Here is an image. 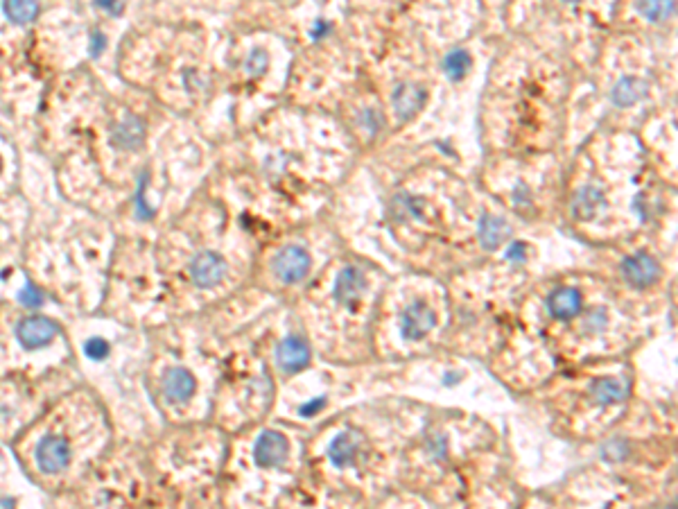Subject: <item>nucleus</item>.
Listing matches in <instances>:
<instances>
[{
	"instance_id": "obj_5",
	"label": "nucleus",
	"mask_w": 678,
	"mask_h": 509,
	"mask_svg": "<svg viewBox=\"0 0 678 509\" xmlns=\"http://www.w3.org/2000/svg\"><path fill=\"white\" fill-rule=\"evenodd\" d=\"M434 324H437V315L425 299L412 301L410 306L401 312V335L410 342L423 340L425 335L434 329Z\"/></svg>"
},
{
	"instance_id": "obj_10",
	"label": "nucleus",
	"mask_w": 678,
	"mask_h": 509,
	"mask_svg": "<svg viewBox=\"0 0 678 509\" xmlns=\"http://www.w3.org/2000/svg\"><path fill=\"white\" fill-rule=\"evenodd\" d=\"M163 396L170 403H186L197 389V378L186 367H172L163 376Z\"/></svg>"
},
{
	"instance_id": "obj_34",
	"label": "nucleus",
	"mask_w": 678,
	"mask_h": 509,
	"mask_svg": "<svg viewBox=\"0 0 678 509\" xmlns=\"http://www.w3.org/2000/svg\"><path fill=\"white\" fill-rule=\"evenodd\" d=\"M0 170H3V159H0Z\"/></svg>"
},
{
	"instance_id": "obj_14",
	"label": "nucleus",
	"mask_w": 678,
	"mask_h": 509,
	"mask_svg": "<svg viewBox=\"0 0 678 509\" xmlns=\"http://www.w3.org/2000/svg\"><path fill=\"white\" fill-rule=\"evenodd\" d=\"M111 140L120 149H138L145 140V125L136 116H127L113 127Z\"/></svg>"
},
{
	"instance_id": "obj_9",
	"label": "nucleus",
	"mask_w": 678,
	"mask_h": 509,
	"mask_svg": "<svg viewBox=\"0 0 678 509\" xmlns=\"http://www.w3.org/2000/svg\"><path fill=\"white\" fill-rule=\"evenodd\" d=\"M367 288H369L367 274H364L360 267L349 265V267H344L341 272L337 274L335 288H332V292H335V299H337L339 303H344V306H355V303H358V301L364 297Z\"/></svg>"
},
{
	"instance_id": "obj_33",
	"label": "nucleus",
	"mask_w": 678,
	"mask_h": 509,
	"mask_svg": "<svg viewBox=\"0 0 678 509\" xmlns=\"http://www.w3.org/2000/svg\"><path fill=\"white\" fill-rule=\"evenodd\" d=\"M100 7H104V9H109V12H120V9H123V5H111V3H100Z\"/></svg>"
},
{
	"instance_id": "obj_26",
	"label": "nucleus",
	"mask_w": 678,
	"mask_h": 509,
	"mask_svg": "<svg viewBox=\"0 0 678 509\" xmlns=\"http://www.w3.org/2000/svg\"><path fill=\"white\" fill-rule=\"evenodd\" d=\"M267 63H269L267 52L263 48H256V50H251V55L246 57L244 68H246V73H249V75H263L267 70Z\"/></svg>"
},
{
	"instance_id": "obj_25",
	"label": "nucleus",
	"mask_w": 678,
	"mask_h": 509,
	"mask_svg": "<svg viewBox=\"0 0 678 509\" xmlns=\"http://www.w3.org/2000/svg\"><path fill=\"white\" fill-rule=\"evenodd\" d=\"M18 303L20 306H25V308H41L43 306V292L37 288V286H32V283H25V288L18 292Z\"/></svg>"
},
{
	"instance_id": "obj_20",
	"label": "nucleus",
	"mask_w": 678,
	"mask_h": 509,
	"mask_svg": "<svg viewBox=\"0 0 678 509\" xmlns=\"http://www.w3.org/2000/svg\"><path fill=\"white\" fill-rule=\"evenodd\" d=\"M472 66V59H470V52L464 48H457L446 55L444 59V73L448 75L450 82H461L468 75Z\"/></svg>"
},
{
	"instance_id": "obj_4",
	"label": "nucleus",
	"mask_w": 678,
	"mask_h": 509,
	"mask_svg": "<svg viewBox=\"0 0 678 509\" xmlns=\"http://www.w3.org/2000/svg\"><path fill=\"white\" fill-rule=\"evenodd\" d=\"M310 254L301 245H287L274 258V274L283 281V283H299L303 281L310 272Z\"/></svg>"
},
{
	"instance_id": "obj_27",
	"label": "nucleus",
	"mask_w": 678,
	"mask_h": 509,
	"mask_svg": "<svg viewBox=\"0 0 678 509\" xmlns=\"http://www.w3.org/2000/svg\"><path fill=\"white\" fill-rule=\"evenodd\" d=\"M84 353H86V358H91V360H104L106 355H109V342L102 340V338H91L89 342L84 344Z\"/></svg>"
},
{
	"instance_id": "obj_3",
	"label": "nucleus",
	"mask_w": 678,
	"mask_h": 509,
	"mask_svg": "<svg viewBox=\"0 0 678 509\" xmlns=\"http://www.w3.org/2000/svg\"><path fill=\"white\" fill-rule=\"evenodd\" d=\"M622 276L633 288H651L660 281L663 267L655 258L647 252H636L622 261Z\"/></svg>"
},
{
	"instance_id": "obj_31",
	"label": "nucleus",
	"mask_w": 678,
	"mask_h": 509,
	"mask_svg": "<svg viewBox=\"0 0 678 509\" xmlns=\"http://www.w3.org/2000/svg\"><path fill=\"white\" fill-rule=\"evenodd\" d=\"M362 121L367 123V127L371 129V132H378V129H380V125H382V118H378V116H375V111H373V109H367V111H364Z\"/></svg>"
},
{
	"instance_id": "obj_12",
	"label": "nucleus",
	"mask_w": 678,
	"mask_h": 509,
	"mask_svg": "<svg viewBox=\"0 0 678 509\" xmlns=\"http://www.w3.org/2000/svg\"><path fill=\"white\" fill-rule=\"evenodd\" d=\"M581 292L577 288H556L550 297H547V312L554 319H572L581 312Z\"/></svg>"
},
{
	"instance_id": "obj_28",
	"label": "nucleus",
	"mask_w": 678,
	"mask_h": 509,
	"mask_svg": "<svg viewBox=\"0 0 678 509\" xmlns=\"http://www.w3.org/2000/svg\"><path fill=\"white\" fill-rule=\"evenodd\" d=\"M324 405H326V398H324V396L312 398L310 403H306V405H301V407H299V415H301V417H315L317 412H321V407H324Z\"/></svg>"
},
{
	"instance_id": "obj_29",
	"label": "nucleus",
	"mask_w": 678,
	"mask_h": 509,
	"mask_svg": "<svg viewBox=\"0 0 678 509\" xmlns=\"http://www.w3.org/2000/svg\"><path fill=\"white\" fill-rule=\"evenodd\" d=\"M104 46H106V39H104V35H102V32H98V30H95L93 35H91V46H89V50H91V57H100V55H102V50H104Z\"/></svg>"
},
{
	"instance_id": "obj_21",
	"label": "nucleus",
	"mask_w": 678,
	"mask_h": 509,
	"mask_svg": "<svg viewBox=\"0 0 678 509\" xmlns=\"http://www.w3.org/2000/svg\"><path fill=\"white\" fill-rule=\"evenodd\" d=\"M3 12L5 16L12 20V23H20L25 25L30 20H34L39 14V5L37 3H27V0H9V3L3 5Z\"/></svg>"
},
{
	"instance_id": "obj_35",
	"label": "nucleus",
	"mask_w": 678,
	"mask_h": 509,
	"mask_svg": "<svg viewBox=\"0 0 678 509\" xmlns=\"http://www.w3.org/2000/svg\"><path fill=\"white\" fill-rule=\"evenodd\" d=\"M667 509H674V507H667Z\"/></svg>"
},
{
	"instance_id": "obj_22",
	"label": "nucleus",
	"mask_w": 678,
	"mask_h": 509,
	"mask_svg": "<svg viewBox=\"0 0 678 509\" xmlns=\"http://www.w3.org/2000/svg\"><path fill=\"white\" fill-rule=\"evenodd\" d=\"M638 12L653 23H660L663 18H667L674 12V3H638L636 5Z\"/></svg>"
},
{
	"instance_id": "obj_16",
	"label": "nucleus",
	"mask_w": 678,
	"mask_h": 509,
	"mask_svg": "<svg viewBox=\"0 0 678 509\" xmlns=\"http://www.w3.org/2000/svg\"><path fill=\"white\" fill-rule=\"evenodd\" d=\"M358 453H360V437L355 435V432L346 430L332 439L328 448V458L335 467L344 469V467H351L355 458H358Z\"/></svg>"
},
{
	"instance_id": "obj_15",
	"label": "nucleus",
	"mask_w": 678,
	"mask_h": 509,
	"mask_svg": "<svg viewBox=\"0 0 678 509\" xmlns=\"http://www.w3.org/2000/svg\"><path fill=\"white\" fill-rule=\"evenodd\" d=\"M477 235H479L482 247L486 249V252H495V249L511 235V226L502 218H495V215H482L479 226H477Z\"/></svg>"
},
{
	"instance_id": "obj_2",
	"label": "nucleus",
	"mask_w": 678,
	"mask_h": 509,
	"mask_svg": "<svg viewBox=\"0 0 678 509\" xmlns=\"http://www.w3.org/2000/svg\"><path fill=\"white\" fill-rule=\"evenodd\" d=\"M59 335V324L46 315H30L16 324V340L27 351L41 349Z\"/></svg>"
},
{
	"instance_id": "obj_1",
	"label": "nucleus",
	"mask_w": 678,
	"mask_h": 509,
	"mask_svg": "<svg viewBox=\"0 0 678 509\" xmlns=\"http://www.w3.org/2000/svg\"><path fill=\"white\" fill-rule=\"evenodd\" d=\"M34 458H37V467L41 469V473H48V475L61 473L68 469V464L73 460V448H70L66 437L46 435L39 439Z\"/></svg>"
},
{
	"instance_id": "obj_24",
	"label": "nucleus",
	"mask_w": 678,
	"mask_h": 509,
	"mask_svg": "<svg viewBox=\"0 0 678 509\" xmlns=\"http://www.w3.org/2000/svg\"><path fill=\"white\" fill-rule=\"evenodd\" d=\"M608 324V315L604 308H593L584 315V329L586 333H599L604 331Z\"/></svg>"
},
{
	"instance_id": "obj_6",
	"label": "nucleus",
	"mask_w": 678,
	"mask_h": 509,
	"mask_svg": "<svg viewBox=\"0 0 678 509\" xmlns=\"http://www.w3.org/2000/svg\"><path fill=\"white\" fill-rule=\"evenodd\" d=\"M287 455H289V443L283 432H276V430H265L253 446V460L258 467L263 469L281 467L287 460Z\"/></svg>"
},
{
	"instance_id": "obj_23",
	"label": "nucleus",
	"mask_w": 678,
	"mask_h": 509,
	"mask_svg": "<svg viewBox=\"0 0 678 509\" xmlns=\"http://www.w3.org/2000/svg\"><path fill=\"white\" fill-rule=\"evenodd\" d=\"M631 453V446L627 439H610L608 443H604V448H601V455H604L606 460L610 462H622L627 460Z\"/></svg>"
},
{
	"instance_id": "obj_7",
	"label": "nucleus",
	"mask_w": 678,
	"mask_h": 509,
	"mask_svg": "<svg viewBox=\"0 0 678 509\" xmlns=\"http://www.w3.org/2000/svg\"><path fill=\"white\" fill-rule=\"evenodd\" d=\"M226 274V261L215 252H201L190 263V278L197 288H215Z\"/></svg>"
},
{
	"instance_id": "obj_18",
	"label": "nucleus",
	"mask_w": 678,
	"mask_h": 509,
	"mask_svg": "<svg viewBox=\"0 0 678 509\" xmlns=\"http://www.w3.org/2000/svg\"><path fill=\"white\" fill-rule=\"evenodd\" d=\"M389 211L396 222H407V220H423L425 215V204L423 200L414 197V195L398 192L389 202Z\"/></svg>"
},
{
	"instance_id": "obj_13",
	"label": "nucleus",
	"mask_w": 678,
	"mask_h": 509,
	"mask_svg": "<svg viewBox=\"0 0 678 509\" xmlns=\"http://www.w3.org/2000/svg\"><path fill=\"white\" fill-rule=\"evenodd\" d=\"M606 207V195L597 186H584L575 192L572 197V215L577 220H595Z\"/></svg>"
},
{
	"instance_id": "obj_19",
	"label": "nucleus",
	"mask_w": 678,
	"mask_h": 509,
	"mask_svg": "<svg viewBox=\"0 0 678 509\" xmlns=\"http://www.w3.org/2000/svg\"><path fill=\"white\" fill-rule=\"evenodd\" d=\"M649 93V84L640 78H622L613 89V102L617 106H631Z\"/></svg>"
},
{
	"instance_id": "obj_17",
	"label": "nucleus",
	"mask_w": 678,
	"mask_h": 509,
	"mask_svg": "<svg viewBox=\"0 0 678 509\" xmlns=\"http://www.w3.org/2000/svg\"><path fill=\"white\" fill-rule=\"evenodd\" d=\"M590 394H593V398L599 405H615L629 396V387L624 381H620V378L606 376L590 385Z\"/></svg>"
},
{
	"instance_id": "obj_8",
	"label": "nucleus",
	"mask_w": 678,
	"mask_h": 509,
	"mask_svg": "<svg viewBox=\"0 0 678 509\" xmlns=\"http://www.w3.org/2000/svg\"><path fill=\"white\" fill-rule=\"evenodd\" d=\"M310 344L301 338V335H289L281 344L276 346V364L281 367L285 374H296L306 369L310 364Z\"/></svg>"
},
{
	"instance_id": "obj_11",
	"label": "nucleus",
	"mask_w": 678,
	"mask_h": 509,
	"mask_svg": "<svg viewBox=\"0 0 678 509\" xmlns=\"http://www.w3.org/2000/svg\"><path fill=\"white\" fill-rule=\"evenodd\" d=\"M425 100H427L425 89H423V86H418V84H412V82L401 84L391 95L394 111H396L398 118H401V121H410V118H414L418 111L423 109Z\"/></svg>"
},
{
	"instance_id": "obj_30",
	"label": "nucleus",
	"mask_w": 678,
	"mask_h": 509,
	"mask_svg": "<svg viewBox=\"0 0 678 509\" xmlns=\"http://www.w3.org/2000/svg\"><path fill=\"white\" fill-rule=\"evenodd\" d=\"M527 254V247L522 245V243H513L509 249H507V258H509V261H525V256Z\"/></svg>"
},
{
	"instance_id": "obj_32",
	"label": "nucleus",
	"mask_w": 678,
	"mask_h": 509,
	"mask_svg": "<svg viewBox=\"0 0 678 509\" xmlns=\"http://www.w3.org/2000/svg\"><path fill=\"white\" fill-rule=\"evenodd\" d=\"M328 23H324V20H317L315 25H312V39H321L328 32Z\"/></svg>"
}]
</instances>
